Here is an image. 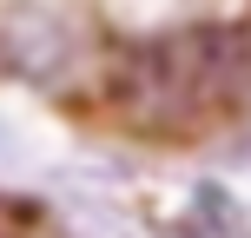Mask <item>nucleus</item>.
Segmentation results:
<instances>
[{
    "mask_svg": "<svg viewBox=\"0 0 251 238\" xmlns=\"http://www.w3.org/2000/svg\"><path fill=\"white\" fill-rule=\"evenodd\" d=\"M185 232H192V238H245L238 205H231L218 185H205L199 199H192V225H185Z\"/></svg>",
    "mask_w": 251,
    "mask_h": 238,
    "instance_id": "obj_2",
    "label": "nucleus"
},
{
    "mask_svg": "<svg viewBox=\"0 0 251 238\" xmlns=\"http://www.w3.org/2000/svg\"><path fill=\"white\" fill-rule=\"evenodd\" d=\"M245 66H251L245 33H231V26H192V33L132 47L119 60V73H113V100L139 126H185L199 106L225 100L245 79Z\"/></svg>",
    "mask_w": 251,
    "mask_h": 238,
    "instance_id": "obj_1",
    "label": "nucleus"
}]
</instances>
